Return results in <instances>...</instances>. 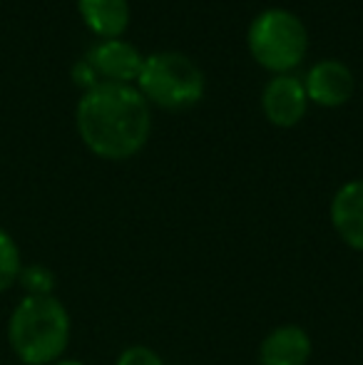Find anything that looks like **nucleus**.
<instances>
[{
  "mask_svg": "<svg viewBox=\"0 0 363 365\" xmlns=\"http://www.w3.org/2000/svg\"><path fill=\"white\" fill-rule=\"evenodd\" d=\"M80 140L95 157L125 162L142 152L152 132L147 100L132 85L100 82L85 92L75 110Z\"/></svg>",
  "mask_w": 363,
  "mask_h": 365,
  "instance_id": "obj_1",
  "label": "nucleus"
},
{
  "mask_svg": "<svg viewBox=\"0 0 363 365\" xmlns=\"http://www.w3.org/2000/svg\"><path fill=\"white\" fill-rule=\"evenodd\" d=\"M70 313L58 296H25L8 318L10 351L23 365H53L70 343Z\"/></svg>",
  "mask_w": 363,
  "mask_h": 365,
  "instance_id": "obj_2",
  "label": "nucleus"
},
{
  "mask_svg": "<svg viewBox=\"0 0 363 365\" xmlns=\"http://www.w3.org/2000/svg\"><path fill=\"white\" fill-rule=\"evenodd\" d=\"M247 48L264 70L289 75L306 58L309 33L299 15L284 8H267L249 23Z\"/></svg>",
  "mask_w": 363,
  "mask_h": 365,
  "instance_id": "obj_3",
  "label": "nucleus"
},
{
  "mask_svg": "<svg viewBox=\"0 0 363 365\" xmlns=\"http://www.w3.org/2000/svg\"><path fill=\"white\" fill-rule=\"evenodd\" d=\"M137 90L147 102L170 112H184L199 105L207 90L204 73L182 53H155L145 58Z\"/></svg>",
  "mask_w": 363,
  "mask_h": 365,
  "instance_id": "obj_4",
  "label": "nucleus"
},
{
  "mask_svg": "<svg viewBox=\"0 0 363 365\" xmlns=\"http://www.w3.org/2000/svg\"><path fill=\"white\" fill-rule=\"evenodd\" d=\"M85 60L100 77V82H115V85H132L142 73L145 58L132 43L122 38L100 40L88 50Z\"/></svg>",
  "mask_w": 363,
  "mask_h": 365,
  "instance_id": "obj_5",
  "label": "nucleus"
},
{
  "mask_svg": "<svg viewBox=\"0 0 363 365\" xmlns=\"http://www.w3.org/2000/svg\"><path fill=\"white\" fill-rule=\"evenodd\" d=\"M262 110L274 127L281 130L296 127L309 110L304 82L294 75H274L262 92Z\"/></svg>",
  "mask_w": 363,
  "mask_h": 365,
  "instance_id": "obj_6",
  "label": "nucleus"
},
{
  "mask_svg": "<svg viewBox=\"0 0 363 365\" xmlns=\"http://www.w3.org/2000/svg\"><path fill=\"white\" fill-rule=\"evenodd\" d=\"M304 90L309 102L334 110V107L346 105L354 97L356 80L346 63H341V60H321V63L309 68Z\"/></svg>",
  "mask_w": 363,
  "mask_h": 365,
  "instance_id": "obj_7",
  "label": "nucleus"
},
{
  "mask_svg": "<svg viewBox=\"0 0 363 365\" xmlns=\"http://www.w3.org/2000/svg\"><path fill=\"white\" fill-rule=\"evenodd\" d=\"M329 217L339 239L363 254V179H351L336 189Z\"/></svg>",
  "mask_w": 363,
  "mask_h": 365,
  "instance_id": "obj_8",
  "label": "nucleus"
},
{
  "mask_svg": "<svg viewBox=\"0 0 363 365\" xmlns=\"http://www.w3.org/2000/svg\"><path fill=\"white\" fill-rule=\"evenodd\" d=\"M309 358L311 336L294 323L274 328L259 346V365H306Z\"/></svg>",
  "mask_w": 363,
  "mask_h": 365,
  "instance_id": "obj_9",
  "label": "nucleus"
},
{
  "mask_svg": "<svg viewBox=\"0 0 363 365\" xmlns=\"http://www.w3.org/2000/svg\"><path fill=\"white\" fill-rule=\"evenodd\" d=\"M83 23L102 40L120 38L130 25V3L127 0H78Z\"/></svg>",
  "mask_w": 363,
  "mask_h": 365,
  "instance_id": "obj_10",
  "label": "nucleus"
},
{
  "mask_svg": "<svg viewBox=\"0 0 363 365\" xmlns=\"http://www.w3.org/2000/svg\"><path fill=\"white\" fill-rule=\"evenodd\" d=\"M20 269H23V256L15 244V239L0 226V293L10 291L18 284Z\"/></svg>",
  "mask_w": 363,
  "mask_h": 365,
  "instance_id": "obj_11",
  "label": "nucleus"
},
{
  "mask_svg": "<svg viewBox=\"0 0 363 365\" xmlns=\"http://www.w3.org/2000/svg\"><path fill=\"white\" fill-rule=\"evenodd\" d=\"M55 274L45 264H23L18 276V286L25 291V296H55Z\"/></svg>",
  "mask_w": 363,
  "mask_h": 365,
  "instance_id": "obj_12",
  "label": "nucleus"
},
{
  "mask_svg": "<svg viewBox=\"0 0 363 365\" xmlns=\"http://www.w3.org/2000/svg\"><path fill=\"white\" fill-rule=\"evenodd\" d=\"M115 365H167L157 351L147 346H130L117 356Z\"/></svg>",
  "mask_w": 363,
  "mask_h": 365,
  "instance_id": "obj_13",
  "label": "nucleus"
},
{
  "mask_svg": "<svg viewBox=\"0 0 363 365\" xmlns=\"http://www.w3.org/2000/svg\"><path fill=\"white\" fill-rule=\"evenodd\" d=\"M73 82L88 92L95 85H100V77H97V73L92 70V65L88 63V60L83 58V60H78V63H75V68H73Z\"/></svg>",
  "mask_w": 363,
  "mask_h": 365,
  "instance_id": "obj_14",
  "label": "nucleus"
},
{
  "mask_svg": "<svg viewBox=\"0 0 363 365\" xmlns=\"http://www.w3.org/2000/svg\"><path fill=\"white\" fill-rule=\"evenodd\" d=\"M53 365H85L83 361H73V358H60L58 363H53Z\"/></svg>",
  "mask_w": 363,
  "mask_h": 365,
  "instance_id": "obj_15",
  "label": "nucleus"
}]
</instances>
